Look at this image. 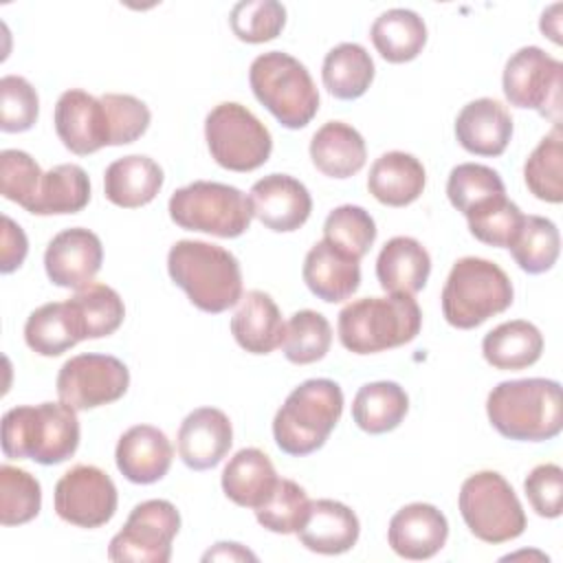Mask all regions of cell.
Returning <instances> with one entry per match:
<instances>
[{
	"instance_id": "1",
	"label": "cell",
	"mask_w": 563,
	"mask_h": 563,
	"mask_svg": "<svg viewBox=\"0 0 563 563\" xmlns=\"http://www.w3.org/2000/svg\"><path fill=\"white\" fill-rule=\"evenodd\" d=\"M493 429L517 442H545L563 429V391L552 378H517L495 385L486 398Z\"/></svg>"
},
{
	"instance_id": "2",
	"label": "cell",
	"mask_w": 563,
	"mask_h": 563,
	"mask_svg": "<svg viewBox=\"0 0 563 563\" xmlns=\"http://www.w3.org/2000/svg\"><path fill=\"white\" fill-rule=\"evenodd\" d=\"M167 273L202 312L220 314L242 299L240 262L218 244L178 240L167 253Z\"/></svg>"
},
{
	"instance_id": "3",
	"label": "cell",
	"mask_w": 563,
	"mask_h": 563,
	"mask_svg": "<svg viewBox=\"0 0 563 563\" xmlns=\"http://www.w3.org/2000/svg\"><path fill=\"white\" fill-rule=\"evenodd\" d=\"M79 446L77 411L66 402L20 405L2 418V453L9 460L62 464Z\"/></svg>"
},
{
	"instance_id": "4",
	"label": "cell",
	"mask_w": 563,
	"mask_h": 563,
	"mask_svg": "<svg viewBox=\"0 0 563 563\" xmlns=\"http://www.w3.org/2000/svg\"><path fill=\"white\" fill-rule=\"evenodd\" d=\"M422 312L413 295L389 292L350 301L336 321L341 345L352 354H376L400 347L418 336Z\"/></svg>"
},
{
	"instance_id": "5",
	"label": "cell",
	"mask_w": 563,
	"mask_h": 563,
	"mask_svg": "<svg viewBox=\"0 0 563 563\" xmlns=\"http://www.w3.org/2000/svg\"><path fill=\"white\" fill-rule=\"evenodd\" d=\"M343 413V391L330 378L297 385L273 418L275 444L295 457L321 449Z\"/></svg>"
},
{
	"instance_id": "6",
	"label": "cell",
	"mask_w": 563,
	"mask_h": 563,
	"mask_svg": "<svg viewBox=\"0 0 563 563\" xmlns=\"http://www.w3.org/2000/svg\"><path fill=\"white\" fill-rule=\"evenodd\" d=\"M515 297L506 271L484 257H460L442 288V314L457 330H473L510 308Z\"/></svg>"
},
{
	"instance_id": "7",
	"label": "cell",
	"mask_w": 563,
	"mask_h": 563,
	"mask_svg": "<svg viewBox=\"0 0 563 563\" xmlns=\"http://www.w3.org/2000/svg\"><path fill=\"white\" fill-rule=\"evenodd\" d=\"M249 84L255 99L288 130L306 128L319 110V90L308 68L284 51L257 55Z\"/></svg>"
},
{
	"instance_id": "8",
	"label": "cell",
	"mask_w": 563,
	"mask_h": 563,
	"mask_svg": "<svg viewBox=\"0 0 563 563\" xmlns=\"http://www.w3.org/2000/svg\"><path fill=\"white\" fill-rule=\"evenodd\" d=\"M174 224L216 238H238L249 231L253 211L249 196L216 180H194L176 189L167 205Z\"/></svg>"
},
{
	"instance_id": "9",
	"label": "cell",
	"mask_w": 563,
	"mask_h": 563,
	"mask_svg": "<svg viewBox=\"0 0 563 563\" xmlns=\"http://www.w3.org/2000/svg\"><path fill=\"white\" fill-rule=\"evenodd\" d=\"M460 515L479 541L506 543L523 534L526 512L512 486L497 471H479L462 482Z\"/></svg>"
},
{
	"instance_id": "10",
	"label": "cell",
	"mask_w": 563,
	"mask_h": 563,
	"mask_svg": "<svg viewBox=\"0 0 563 563\" xmlns=\"http://www.w3.org/2000/svg\"><path fill=\"white\" fill-rule=\"evenodd\" d=\"M205 141L211 158L229 172H253L273 152L268 128L242 103L222 101L205 119Z\"/></svg>"
},
{
	"instance_id": "11",
	"label": "cell",
	"mask_w": 563,
	"mask_h": 563,
	"mask_svg": "<svg viewBox=\"0 0 563 563\" xmlns=\"http://www.w3.org/2000/svg\"><path fill=\"white\" fill-rule=\"evenodd\" d=\"M501 86L510 106L537 110L559 125L563 64L556 57L539 46H521L508 57Z\"/></svg>"
},
{
	"instance_id": "12",
	"label": "cell",
	"mask_w": 563,
	"mask_h": 563,
	"mask_svg": "<svg viewBox=\"0 0 563 563\" xmlns=\"http://www.w3.org/2000/svg\"><path fill=\"white\" fill-rule=\"evenodd\" d=\"M180 530V512L167 499H147L132 508L123 528L108 545L114 563H167L172 541Z\"/></svg>"
},
{
	"instance_id": "13",
	"label": "cell",
	"mask_w": 563,
	"mask_h": 563,
	"mask_svg": "<svg viewBox=\"0 0 563 563\" xmlns=\"http://www.w3.org/2000/svg\"><path fill=\"white\" fill-rule=\"evenodd\" d=\"M57 396L75 411L95 409L119 400L130 387V369L112 354H77L57 374Z\"/></svg>"
},
{
	"instance_id": "14",
	"label": "cell",
	"mask_w": 563,
	"mask_h": 563,
	"mask_svg": "<svg viewBox=\"0 0 563 563\" xmlns=\"http://www.w3.org/2000/svg\"><path fill=\"white\" fill-rule=\"evenodd\" d=\"M53 504L59 519L90 530L106 526L114 517L119 493L106 471L92 464H77L57 479Z\"/></svg>"
},
{
	"instance_id": "15",
	"label": "cell",
	"mask_w": 563,
	"mask_h": 563,
	"mask_svg": "<svg viewBox=\"0 0 563 563\" xmlns=\"http://www.w3.org/2000/svg\"><path fill=\"white\" fill-rule=\"evenodd\" d=\"M53 123L64 147L77 156H88L110 145L106 106L86 90L70 88L62 92L55 103Z\"/></svg>"
},
{
	"instance_id": "16",
	"label": "cell",
	"mask_w": 563,
	"mask_h": 563,
	"mask_svg": "<svg viewBox=\"0 0 563 563\" xmlns=\"http://www.w3.org/2000/svg\"><path fill=\"white\" fill-rule=\"evenodd\" d=\"M103 264V244L97 233L84 227H70L53 235L44 251L48 279L59 288L79 290L92 284Z\"/></svg>"
},
{
	"instance_id": "17",
	"label": "cell",
	"mask_w": 563,
	"mask_h": 563,
	"mask_svg": "<svg viewBox=\"0 0 563 563\" xmlns=\"http://www.w3.org/2000/svg\"><path fill=\"white\" fill-rule=\"evenodd\" d=\"M253 218L275 233H290L306 224L312 211L310 191L288 174H268L249 191Z\"/></svg>"
},
{
	"instance_id": "18",
	"label": "cell",
	"mask_w": 563,
	"mask_h": 563,
	"mask_svg": "<svg viewBox=\"0 0 563 563\" xmlns=\"http://www.w3.org/2000/svg\"><path fill=\"white\" fill-rule=\"evenodd\" d=\"M233 444V427L229 416L216 407H198L185 416L178 427V455L191 471H209L218 466Z\"/></svg>"
},
{
	"instance_id": "19",
	"label": "cell",
	"mask_w": 563,
	"mask_h": 563,
	"mask_svg": "<svg viewBox=\"0 0 563 563\" xmlns=\"http://www.w3.org/2000/svg\"><path fill=\"white\" fill-rule=\"evenodd\" d=\"M449 539V521L433 504L413 501L402 506L387 528L389 548L409 561L435 556Z\"/></svg>"
},
{
	"instance_id": "20",
	"label": "cell",
	"mask_w": 563,
	"mask_h": 563,
	"mask_svg": "<svg viewBox=\"0 0 563 563\" xmlns=\"http://www.w3.org/2000/svg\"><path fill=\"white\" fill-rule=\"evenodd\" d=\"M114 460L119 473L128 482L154 484L167 475L174 460V446L158 427L134 424L119 438Z\"/></svg>"
},
{
	"instance_id": "21",
	"label": "cell",
	"mask_w": 563,
	"mask_h": 563,
	"mask_svg": "<svg viewBox=\"0 0 563 563\" xmlns=\"http://www.w3.org/2000/svg\"><path fill=\"white\" fill-rule=\"evenodd\" d=\"M455 139L475 156H499L512 139V117L497 99L468 101L455 117Z\"/></svg>"
},
{
	"instance_id": "22",
	"label": "cell",
	"mask_w": 563,
	"mask_h": 563,
	"mask_svg": "<svg viewBox=\"0 0 563 563\" xmlns=\"http://www.w3.org/2000/svg\"><path fill=\"white\" fill-rule=\"evenodd\" d=\"M301 277L314 297L325 303H339L358 290L361 264L330 242L319 240L306 253Z\"/></svg>"
},
{
	"instance_id": "23",
	"label": "cell",
	"mask_w": 563,
	"mask_h": 563,
	"mask_svg": "<svg viewBox=\"0 0 563 563\" xmlns=\"http://www.w3.org/2000/svg\"><path fill=\"white\" fill-rule=\"evenodd\" d=\"M361 523L356 512L336 499L310 501L308 517L297 532L303 548L317 554H343L358 541Z\"/></svg>"
},
{
	"instance_id": "24",
	"label": "cell",
	"mask_w": 563,
	"mask_h": 563,
	"mask_svg": "<svg viewBox=\"0 0 563 563\" xmlns=\"http://www.w3.org/2000/svg\"><path fill=\"white\" fill-rule=\"evenodd\" d=\"M231 317L235 343L251 354H271L284 341L286 323L273 297L264 290H249Z\"/></svg>"
},
{
	"instance_id": "25",
	"label": "cell",
	"mask_w": 563,
	"mask_h": 563,
	"mask_svg": "<svg viewBox=\"0 0 563 563\" xmlns=\"http://www.w3.org/2000/svg\"><path fill=\"white\" fill-rule=\"evenodd\" d=\"M431 275L429 251L409 235L387 240L376 257V279L383 290L398 295H416Z\"/></svg>"
},
{
	"instance_id": "26",
	"label": "cell",
	"mask_w": 563,
	"mask_h": 563,
	"mask_svg": "<svg viewBox=\"0 0 563 563\" xmlns=\"http://www.w3.org/2000/svg\"><path fill=\"white\" fill-rule=\"evenodd\" d=\"M427 185L424 165L407 152L394 150L380 154L367 176L369 194L387 207H407L418 200Z\"/></svg>"
},
{
	"instance_id": "27",
	"label": "cell",
	"mask_w": 563,
	"mask_h": 563,
	"mask_svg": "<svg viewBox=\"0 0 563 563\" xmlns=\"http://www.w3.org/2000/svg\"><path fill=\"white\" fill-rule=\"evenodd\" d=\"M163 180V167L154 158L130 154L106 167L103 194L117 207L139 209L158 196Z\"/></svg>"
},
{
	"instance_id": "28",
	"label": "cell",
	"mask_w": 563,
	"mask_h": 563,
	"mask_svg": "<svg viewBox=\"0 0 563 563\" xmlns=\"http://www.w3.org/2000/svg\"><path fill=\"white\" fill-rule=\"evenodd\" d=\"M310 158L321 174L330 178H350L365 165V139L350 123L328 121L310 139Z\"/></svg>"
},
{
	"instance_id": "29",
	"label": "cell",
	"mask_w": 563,
	"mask_h": 563,
	"mask_svg": "<svg viewBox=\"0 0 563 563\" xmlns=\"http://www.w3.org/2000/svg\"><path fill=\"white\" fill-rule=\"evenodd\" d=\"M277 473L271 457L255 449H240L222 471L224 495L242 508H257L266 501L277 484Z\"/></svg>"
},
{
	"instance_id": "30",
	"label": "cell",
	"mask_w": 563,
	"mask_h": 563,
	"mask_svg": "<svg viewBox=\"0 0 563 563\" xmlns=\"http://www.w3.org/2000/svg\"><path fill=\"white\" fill-rule=\"evenodd\" d=\"M482 354L495 369H526L541 358L543 334L530 321H506L486 332Z\"/></svg>"
},
{
	"instance_id": "31",
	"label": "cell",
	"mask_w": 563,
	"mask_h": 563,
	"mask_svg": "<svg viewBox=\"0 0 563 563\" xmlns=\"http://www.w3.org/2000/svg\"><path fill=\"white\" fill-rule=\"evenodd\" d=\"M369 37L385 62L405 64L422 53L427 44V24L411 9H387L374 20Z\"/></svg>"
},
{
	"instance_id": "32",
	"label": "cell",
	"mask_w": 563,
	"mask_h": 563,
	"mask_svg": "<svg viewBox=\"0 0 563 563\" xmlns=\"http://www.w3.org/2000/svg\"><path fill=\"white\" fill-rule=\"evenodd\" d=\"M374 73L372 55L356 42H343L330 48L321 66L323 88L341 101L363 97L374 81Z\"/></svg>"
},
{
	"instance_id": "33",
	"label": "cell",
	"mask_w": 563,
	"mask_h": 563,
	"mask_svg": "<svg viewBox=\"0 0 563 563\" xmlns=\"http://www.w3.org/2000/svg\"><path fill=\"white\" fill-rule=\"evenodd\" d=\"M409 411L407 391L394 380H376L358 387L352 400V420L365 433L394 431Z\"/></svg>"
},
{
	"instance_id": "34",
	"label": "cell",
	"mask_w": 563,
	"mask_h": 563,
	"mask_svg": "<svg viewBox=\"0 0 563 563\" xmlns=\"http://www.w3.org/2000/svg\"><path fill=\"white\" fill-rule=\"evenodd\" d=\"M24 341L40 356H59L84 341V336L68 301H51L29 314Z\"/></svg>"
},
{
	"instance_id": "35",
	"label": "cell",
	"mask_w": 563,
	"mask_h": 563,
	"mask_svg": "<svg viewBox=\"0 0 563 563\" xmlns=\"http://www.w3.org/2000/svg\"><path fill=\"white\" fill-rule=\"evenodd\" d=\"M90 202V178L84 167L62 163L51 167L40 185V194L29 213L64 216L77 213Z\"/></svg>"
},
{
	"instance_id": "36",
	"label": "cell",
	"mask_w": 563,
	"mask_h": 563,
	"mask_svg": "<svg viewBox=\"0 0 563 563\" xmlns=\"http://www.w3.org/2000/svg\"><path fill=\"white\" fill-rule=\"evenodd\" d=\"M84 339L110 336L125 319L121 295L106 284H88L66 299Z\"/></svg>"
},
{
	"instance_id": "37",
	"label": "cell",
	"mask_w": 563,
	"mask_h": 563,
	"mask_svg": "<svg viewBox=\"0 0 563 563\" xmlns=\"http://www.w3.org/2000/svg\"><path fill=\"white\" fill-rule=\"evenodd\" d=\"M563 136L561 125L539 141L523 165V180L530 194L543 202L559 205L563 200Z\"/></svg>"
},
{
	"instance_id": "38",
	"label": "cell",
	"mask_w": 563,
	"mask_h": 563,
	"mask_svg": "<svg viewBox=\"0 0 563 563\" xmlns=\"http://www.w3.org/2000/svg\"><path fill=\"white\" fill-rule=\"evenodd\" d=\"M446 196L449 202L466 218L493 200L504 198L506 187L493 167L479 163H460L449 174Z\"/></svg>"
},
{
	"instance_id": "39",
	"label": "cell",
	"mask_w": 563,
	"mask_h": 563,
	"mask_svg": "<svg viewBox=\"0 0 563 563\" xmlns=\"http://www.w3.org/2000/svg\"><path fill=\"white\" fill-rule=\"evenodd\" d=\"M561 251V235L556 224L543 216H526L523 227L510 244L512 260L528 275H541L550 271Z\"/></svg>"
},
{
	"instance_id": "40",
	"label": "cell",
	"mask_w": 563,
	"mask_h": 563,
	"mask_svg": "<svg viewBox=\"0 0 563 563\" xmlns=\"http://www.w3.org/2000/svg\"><path fill=\"white\" fill-rule=\"evenodd\" d=\"M332 345L330 321L317 310H297L284 332V356L295 365H310L321 361Z\"/></svg>"
},
{
	"instance_id": "41",
	"label": "cell",
	"mask_w": 563,
	"mask_h": 563,
	"mask_svg": "<svg viewBox=\"0 0 563 563\" xmlns=\"http://www.w3.org/2000/svg\"><path fill=\"white\" fill-rule=\"evenodd\" d=\"M323 240L361 262L376 240V222L363 207L341 205L328 213L323 222Z\"/></svg>"
},
{
	"instance_id": "42",
	"label": "cell",
	"mask_w": 563,
	"mask_h": 563,
	"mask_svg": "<svg viewBox=\"0 0 563 563\" xmlns=\"http://www.w3.org/2000/svg\"><path fill=\"white\" fill-rule=\"evenodd\" d=\"M310 499L292 479H277L273 493L255 508V519L262 528L275 534H297L308 517Z\"/></svg>"
},
{
	"instance_id": "43",
	"label": "cell",
	"mask_w": 563,
	"mask_h": 563,
	"mask_svg": "<svg viewBox=\"0 0 563 563\" xmlns=\"http://www.w3.org/2000/svg\"><path fill=\"white\" fill-rule=\"evenodd\" d=\"M42 486L24 468L2 464L0 466V523L22 526L40 515Z\"/></svg>"
},
{
	"instance_id": "44",
	"label": "cell",
	"mask_w": 563,
	"mask_h": 563,
	"mask_svg": "<svg viewBox=\"0 0 563 563\" xmlns=\"http://www.w3.org/2000/svg\"><path fill=\"white\" fill-rule=\"evenodd\" d=\"M231 31L246 44L275 40L286 26V7L277 0H242L231 9Z\"/></svg>"
},
{
	"instance_id": "45",
	"label": "cell",
	"mask_w": 563,
	"mask_h": 563,
	"mask_svg": "<svg viewBox=\"0 0 563 563\" xmlns=\"http://www.w3.org/2000/svg\"><path fill=\"white\" fill-rule=\"evenodd\" d=\"M523 218L526 216L521 213V209L504 196L482 207L479 211L466 216V222L475 240L488 246L510 249V244L515 242L523 227Z\"/></svg>"
},
{
	"instance_id": "46",
	"label": "cell",
	"mask_w": 563,
	"mask_h": 563,
	"mask_svg": "<svg viewBox=\"0 0 563 563\" xmlns=\"http://www.w3.org/2000/svg\"><path fill=\"white\" fill-rule=\"evenodd\" d=\"M42 178L44 174L31 154L22 150L0 152V191L7 200L31 211L40 194Z\"/></svg>"
},
{
	"instance_id": "47",
	"label": "cell",
	"mask_w": 563,
	"mask_h": 563,
	"mask_svg": "<svg viewBox=\"0 0 563 563\" xmlns=\"http://www.w3.org/2000/svg\"><path fill=\"white\" fill-rule=\"evenodd\" d=\"M40 117V97L29 79L4 75L0 79V130L26 132Z\"/></svg>"
},
{
	"instance_id": "48",
	"label": "cell",
	"mask_w": 563,
	"mask_h": 563,
	"mask_svg": "<svg viewBox=\"0 0 563 563\" xmlns=\"http://www.w3.org/2000/svg\"><path fill=\"white\" fill-rule=\"evenodd\" d=\"M99 99L108 112L110 145L134 143L147 132L152 112L141 99L123 92H106Z\"/></svg>"
},
{
	"instance_id": "49",
	"label": "cell",
	"mask_w": 563,
	"mask_h": 563,
	"mask_svg": "<svg viewBox=\"0 0 563 563\" xmlns=\"http://www.w3.org/2000/svg\"><path fill=\"white\" fill-rule=\"evenodd\" d=\"M526 497L539 517L556 519L563 512V468L545 462L534 466L523 479Z\"/></svg>"
},
{
	"instance_id": "50",
	"label": "cell",
	"mask_w": 563,
	"mask_h": 563,
	"mask_svg": "<svg viewBox=\"0 0 563 563\" xmlns=\"http://www.w3.org/2000/svg\"><path fill=\"white\" fill-rule=\"evenodd\" d=\"M29 253V240L22 231V227L11 220L9 216H2V249H0V271L4 275L20 268Z\"/></svg>"
},
{
	"instance_id": "51",
	"label": "cell",
	"mask_w": 563,
	"mask_h": 563,
	"mask_svg": "<svg viewBox=\"0 0 563 563\" xmlns=\"http://www.w3.org/2000/svg\"><path fill=\"white\" fill-rule=\"evenodd\" d=\"M202 561H257V554L235 541H220L202 554Z\"/></svg>"
},
{
	"instance_id": "52",
	"label": "cell",
	"mask_w": 563,
	"mask_h": 563,
	"mask_svg": "<svg viewBox=\"0 0 563 563\" xmlns=\"http://www.w3.org/2000/svg\"><path fill=\"white\" fill-rule=\"evenodd\" d=\"M559 13H561V4H552L550 9L543 11L541 24H539L543 35H548L554 44H561V18H559Z\"/></svg>"
}]
</instances>
